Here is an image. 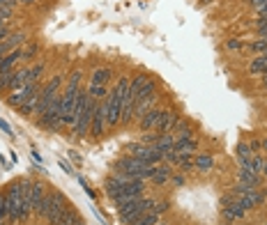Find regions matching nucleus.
I'll list each match as a JSON object with an SVG mask.
<instances>
[{
    "label": "nucleus",
    "mask_w": 267,
    "mask_h": 225,
    "mask_svg": "<svg viewBox=\"0 0 267 225\" xmlns=\"http://www.w3.org/2000/svg\"><path fill=\"white\" fill-rule=\"evenodd\" d=\"M249 71H251V74H265V71H267V53H260L258 58H253V60H251Z\"/></svg>",
    "instance_id": "19"
},
{
    "label": "nucleus",
    "mask_w": 267,
    "mask_h": 225,
    "mask_svg": "<svg viewBox=\"0 0 267 225\" xmlns=\"http://www.w3.org/2000/svg\"><path fill=\"white\" fill-rule=\"evenodd\" d=\"M0 129L5 131V133H7V136H12V129H9V124L5 120H0Z\"/></svg>",
    "instance_id": "32"
},
{
    "label": "nucleus",
    "mask_w": 267,
    "mask_h": 225,
    "mask_svg": "<svg viewBox=\"0 0 267 225\" xmlns=\"http://www.w3.org/2000/svg\"><path fill=\"white\" fill-rule=\"evenodd\" d=\"M157 170V165L148 163V161H143V159H136V156H122L120 161H116L113 165V173H127L136 177V179H150L152 175Z\"/></svg>",
    "instance_id": "1"
},
{
    "label": "nucleus",
    "mask_w": 267,
    "mask_h": 225,
    "mask_svg": "<svg viewBox=\"0 0 267 225\" xmlns=\"http://www.w3.org/2000/svg\"><path fill=\"white\" fill-rule=\"evenodd\" d=\"M129 156H136V159H143V161H148V163L157 165L161 159V152L157 147H152V145H132L129 147Z\"/></svg>",
    "instance_id": "4"
},
{
    "label": "nucleus",
    "mask_w": 267,
    "mask_h": 225,
    "mask_svg": "<svg viewBox=\"0 0 267 225\" xmlns=\"http://www.w3.org/2000/svg\"><path fill=\"white\" fill-rule=\"evenodd\" d=\"M263 85H265V90H267V78H265V80H263Z\"/></svg>",
    "instance_id": "39"
},
{
    "label": "nucleus",
    "mask_w": 267,
    "mask_h": 225,
    "mask_svg": "<svg viewBox=\"0 0 267 225\" xmlns=\"http://www.w3.org/2000/svg\"><path fill=\"white\" fill-rule=\"evenodd\" d=\"M49 198H51V205H49L46 218H49V223H55V221L60 218V214L67 209V205H65V198L60 193H49Z\"/></svg>",
    "instance_id": "7"
},
{
    "label": "nucleus",
    "mask_w": 267,
    "mask_h": 225,
    "mask_svg": "<svg viewBox=\"0 0 267 225\" xmlns=\"http://www.w3.org/2000/svg\"><path fill=\"white\" fill-rule=\"evenodd\" d=\"M150 179H152L154 184H164L166 179H170V168H157Z\"/></svg>",
    "instance_id": "24"
},
{
    "label": "nucleus",
    "mask_w": 267,
    "mask_h": 225,
    "mask_svg": "<svg viewBox=\"0 0 267 225\" xmlns=\"http://www.w3.org/2000/svg\"><path fill=\"white\" fill-rule=\"evenodd\" d=\"M152 207H154V200L143 198L141 195V198H136V200H132V202H127V205L120 207V221L127 223V225H132L134 221H138L143 214L152 211Z\"/></svg>",
    "instance_id": "2"
},
{
    "label": "nucleus",
    "mask_w": 267,
    "mask_h": 225,
    "mask_svg": "<svg viewBox=\"0 0 267 225\" xmlns=\"http://www.w3.org/2000/svg\"><path fill=\"white\" fill-rule=\"evenodd\" d=\"M21 44H26V35L23 32H14V35H9L5 42H0V58H5L7 53L17 51Z\"/></svg>",
    "instance_id": "9"
},
{
    "label": "nucleus",
    "mask_w": 267,
    "mask_h": 225,
    "mask_svg": "<svg viewBox=\"0 0 267 225\" xmlns=\"http://www.w3.org/2000/svg\"><path fill=\"white\" fill-rule=\"evenodd\" d=\"M79 225H85V223H79Z\"/></svg>",
    "instance_id": "41"
},
{
    "label": "nucleus",
    "mask_w": 267,
    "mask_h": 225,
    "mask_svg": "<svg viewBox=\"0 0 267 225\" xmlns=\"http://www.w3.org/2000/svg\"><path fill=\"white\" fill-rule=\"evenodd\" d=\"M251 152H258V149H263V145H260V140H251Z\"/></svg>",
    "instance_id": "31"
},
{
    "label": "nucleus",
    "mask_w": 267,
    "mask_h": 225,
    "mask_svg": "<svg viewBox=\"0 0 267 225\" xmlns=\"http://www.w3.org/2000/svg\"><path fill=\"white\" fill-rule=\"evenodd\" d=\"M173 182H175V184H184V177H182V175H175V177H173Z\"/></svg>",
    "instance_id": "34"
},
{
    "label": "nucleus",
    "mask_w": 267,
    "mask_h": 225,
    "mask_svg": "<svg viewBox=\"0 0 267 225\" xmlns=\"http://www.w3.org/2000/svg\"><path fill=\"white\" fill-rule=\"evenodd\" d=\"M136 198H141V195H136V193H132V191H122L120 195H116L113 198V202H116L117 207H122V205H127V202H132V200H136Z\"/></svg>",
    "instance_id": "23"
},
{
    "label": "nucleus",
    "mask_w": 267,
    "mask_h": 225,
    "mask_svg": "<svg viewBox=\"0 0 267 225\" xmlns=\"http://www.w3.org/2000/svg\"><path fill=\"white\" fill-rule=\"evenodd\" d=\"M265 78H267V71H265V74H263V80H265Z\"/></svg>",
    "instance_id": "40"
},
{
    "label": "nucleus",
    "mask_w": 267,
    "mask_h": 225,
    "mask_svg": "<svg viewBox=\"0 0 267 225\" xmlns=\"http://www.w3.org/2000/svg\"><path fill=\"white\" fill-rule=\"evenodd\" d=\"M249 2H251V7H253V9H258L260 5H265L267 0H249Z\"/></svg>",
    "instance_id": "33"
},
{
    "label": "nucleus",
    "mask_w": 267,
    "mask_h": 225,
    "mask_svg": "<svg viewBox=\"0 0 267 225\" xmlns=\"http://www.w3.org/2000/svg\"><path fill=\"white\" fill-rule=\"evenodd\" d=\"M95 111H97V104L90 99L88 108L81 112L79 117H76V122H74V133H76V136H83L85 131H90V122H92V115H95Z\"/></svg>",
    "instance_id": "6"
},
{
    "label": "nucleus",
    "mask_w": 267,
    "mask_h": 225,
    "mask_svg": "<svg viewBox=\"0 0 267 225\" xmlns=\"http://www.w3.org/2000/svg\"><path fill=\"white\" fill-rule=\"evenodd\" d=\"M260 145H263V149H265V152H267V138H263V140H260Z\"/></svg>",
    "instance_id": "36"
},
{
    "label": "nucleus",
    "mask_w": 267,
    "mask_h": 225,
    "mask_svg": "<svg viewBox=\"0 0 267 225\" xmlns=\"http://www.w3.org/2000/svg\"><path fill=\"white\" fill-rule=\"evenodd\" d=\"M194 165H196L200 173H210L212 170V165H214V159L212 156H207V154H200L194 159Z\"/></svg>",
    "instance_id": "21"
},
{
    "label": "nucleus",
    "mask_w": 267,
    "mask_h": 225,
    "mask_svg": "<svg viewBox=\"0 0 267 225\" xmlns=\"http://www.w3.org/2000/svg\"><path fill=\"white\" fill-rule=\"evenodd\" d=\"M263 173H265V175H267V161H265V165H263Z\"/></svg>",
    "instance_id": "38"
},
{
    "label": "nucleus",
    "mask_w": 267,
    "mask_h": 225,
    "mask_svg": "<svg viewBox=\"0 0 267 225\" xmlns=\"http://www.w3.org/2000/svg\"><path fill=\"white\" fill-rule=\"evenodd\" d=\"M150 83V78L145 76V74H138V76L134 78L132 83H129V90H127V95L132 96V99H138V95H141V90L145 85Z\"/></svg>",
    "instance_id": "14"
},
{
    "label": "nucleus",
    "mask_w": 267,
    "mask_h": 225,
    "mask_svg": "<svg viewBox=\"0 0 267 225\" xmlns=\"http://www.w3.org/2000/svg\"><path fill=\"white\" fill-rule=\"evenodd\" d=\"M88 95H90V99H101V96L108 95V92H106V85H90Z\"/></svg>",
    "instance_id": "27"
},
{
    "label": "nucleus",
    "mask_w": 267,
    "mask_h": 225,
    "mask_svg": "<svg viewBox=\"0 0 267 225\" xmlns=\"http://www.w3.org/2000/svg\"><path fill=\"white\" fill-rule=\"evenodd\" d=\"M79 223H83L79 214H76V211H71V209H65L63 214H60V218H58L53 225H79Z\"/></svg>",
    "instance_id": "18"
},
{
    "label": "nucleus",
    "mask_w": 267,
    "mask_h": 225,
    "mask_svg": "<svg viewBox=\"0 0 267 225\" xmlns=\"http://www.w3.org/2000/svg\"><path fill=\"white\" fill-rule=\"evenodd\" d=\"M60 85H63V76H53L44 85V90L39 92V106H37V112H39V115H44V112L53 106V101L58 99V95H60Z\"/></svg>",
    "instance_id": "3"
},
{
    "label": "nucleus",
    "mask_w": 267,
    "mask_h": 225,
    "mask_svg": "<svg viewBox=\"0 0 267 225\" xmlns=\"http://www.w3.org/2000/svg\"><path fill=\"white\" fill-rule=\"evenodd\" d=\"M258 16H260V18H267V9H265V12H260Z\"/></svg>",
    "instance_id": "37"
},
{
    "label": "nucleus",
    "mask_w": 267,
    "mask_h": 225,
    "mask_svg": "<svg viewBox=\"0 0 267 225\" xmlns=\"http://www.w3.org/2000/svg\"><path fill=\"white\" fill-rule=\"evenodd\" d=\"M44 186L39 182H30V189H28V202H30V207H33V211H35V207L42 202V198H44Z\"/></svg>",
    "instance_id": "13"
},
{
    "label": "nucleus",
    "mask_w": 267,
    "mask_h": 225,
    "mask_svg": "<svg viewBox=\"0 0 267 225\" xmlns=\"http://www.w3.org/2000/svg\"><path fill=\"white\" fill-rule=\"evenodd\" d=\"M251 156H253V152H251L249 145H247V143H240V145H237V159H240V161H249Z\"/></svg>",
    "instance_id": "26"
},
{
    "label": "nucleus",
    "mask_w": 267,
    "mask_h": 225,
    "mask_svg": "<svg viewBox=\"0 0 267 225\" xmlns=\"http://www.w3.org/2000/svg\"><path fill=\"white\" fill-rule=\"evenodd\" d=\"M104 124H106V106L101 104V106H97V111L92 115V122H90L92 136H99V133L104 131Z\"/></svg>",
    "instance_id": "11"
},
{
    "label": "nucleus",
    "mask_w": 267,
    "mask_h": 225,
    "mask_svg": "<svg viewBox=\"0 0 267 225\" xmlns=\"http://www.w3.org/2000/svg\"><path fill=\"white\" fill-rule=\"evenodd\" d=\"M256 26H258V32L263 37H267V18H258L256 21Z\"/></svg>",
    "instance_id": "29"
},
{
    "label": "nucleus",
    "mask_w": 267,
    "mask_h": 225,
    "mask_svg": "<svg viewBox=\"0 0 267 225\" xmlns=\"http://www.w3.org/2000/svg\"><path fill=\"white\" fill-rule=\"evenodd\" d=\"M37 106H39V90H37L35 95L30 96L26 104L18 108V112H21V115H33V112H37Z\"/></svg>",
    "instance_id": "20"
},
{
    "label": "nucleus",
    "mask_w": 267,
    "mask_h": 225,
    "mask_svg": "<svg viewBox=\"0 0 267 225\" xmlns=\"http://www.w3.org/2000/svg\"><path fill=\"white\" fill-rule=\"evenodd\" d=\"M159 120H161V111L159 108H152L150 112H145L141 120H138V124H141V131H157L159 129Z\"/></svg>",
    "instance_id": "8"
},
{
    "label": "nucleus",
    "mask_w": 267,
    "mask_h": 225,
    "mask_svg": "<svg viewBox=\"0 0 267 225\" xmlns=\"http://www.w3.org/2000/svg\"><path fill=\"white\" fill-rule=\"evenodd\" d=\"M113 76V69L111 67H101V69H95L92 78H90V85H106Z\"/></svg>",
    "instance_id": "15"
},
{
    "label": "nucleus",
    "mask_w": 267,
    "mask_h": 225,
    "mask_svg": "<svg viewBox=\"0 0 267 225\" xmlns=\"http://www.w3.org/2000/svg\"><path fill=\"white\" fill-rule=\"evenodd\" d=\"M180 122L178 112L173 111H161V120H159V129H157V133H170V129L175 127Z\"/></svg>",
    "instance_id": "12"
},
{
    "label": "nucleus",
    "mask_w": 267,
    "mask_h": 225,
    "mask_svg": "<svg viewBox=\"0 0 267 225\" xmlns=\"http://www.w3.org/2000/svg\"><path fill=\"white\" fill-rule=\"evenodd\" d=\"M17 2H23V5H33L35 0H17Z\"/></svg>",
    "instance_id": "35"
},
{
    "label": "nucleus",
    "mask_w": 267,
    "mask_h": 225,
    "mask_svg": "<svg viewBox=\"0 0 267 225\" xmlns=\"http://www.w3.org/2000/svg\"><path fill=\"white\" fill-rule=\"evenodd\" d=\"M9 218V200L7 195H0V223H5Z\"/></svg>",
    "instance_id": "25"
},
{
    "label": "nucleus",
    "mask_w": 267,
    "mask_h": 225,
    "mask_svg": "<svg viewBox=\"0 0 267 225\" xmlns=\"http://www.w3.org/2000/svg\"><path fill=\"white\" fill-rule=\"evenodd\" d=\"M154 104H157V95H148V96H143V99H138L136 106H134V117L141 120L145 112H150L154 108Z\"/></svg>",
    "instance_id": "10"
},
{
    "label": "nucleus",
    "mask_w": 267,
    "mask_h": 225,
    "mask_svg": "<svg viewBox=\"0 0 267 225\" xmlns=\"http://www.w3.org/2000/svg\"><path fill=\"white\" fill-rule=\"evenodd\" d=\"M37 90H39V87H37V83H28V85L18 87V90H14V92L7 96V104L12 106V108H21V106L26 104L30 96L35 95Z\"/></svg>",
    "instance_id": "5"
},
{
    "label": "nucleus",
    "mask_w": 267,
    "mask_h": 225,
    "mask_svg": "<svg viewBox=\"0 0 267 225\" xmlns=\"http://www.w3.org/2000/svg\"><path fill=\"white\" fill-rule=\"evenodd\" d=\"M226 48H228V51H240V48H244V44H242L240 39H231V42L226 44Z\"/></svg>",
    "instance_id": "28"
},
{
    "label": "nucleus",
    "mask_w": 267,
    "mask_h": 225,
    "mask_svg": "<svg viewBox=\"0 0 267 225\" xmlns=\"http://www.w3.org/2000/svg\"><path fill=\"white\" fill-rule=\"evenodd\" d=\"M60 168H63V170H65V173H67V175H74V168H71V165L67 163L65 159H60Z\"/></svg>",
    "instance_id": "30"
},
{
    "label": "nucleus",
    "mask_w": 267,
    "mask_h": 225,
    "mask_svg": "<svg viewBox=\"0 0 267 225\" xmlns=\"http://www.w3.org/2000/svg\"><path fill=\"white\" fill-rule=\"evenodd\" d=\"M196 147H198L196 138H178L175 140V152H178V154H191Z\"/></svg>",
    "instance_id": "16"
},
{
    "label": "nucleus",
    "mask_w": 267,
    "mask_h": 225,
    "mask_svg": "<svg viewBox=\"0 0 267 225\" xmlns=\"http://www.w3.org/2000/svg\"><path fill=\"white\" fill-rule=\"evenodd\" d=\"M104 189H106L108 198L113 200V198H116V195H120V193L125 191V184H122V182H117L116 177L111 175V177H108V179H106V184H104Z\"/></svg>",
    "instance_id": "17"
},
{
    "label": "nucleus",
    "mask_w": 267,
    "mask_h": 225,
    "mask_svg": "<svg viewBox=\"0 0 267 225\" xmlns=\"http://www.w3.org/2000/svg\"><path fill=\"white\" fill-rule=\"evenodd\" d=\"M132 225H159V214H157V211H148V214H143L138 221H134Z\"/></svg>",
    "instance_id": "22"
}]
</instances>
